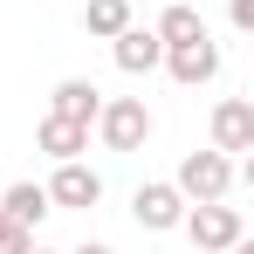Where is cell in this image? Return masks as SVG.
<instances>
[{"instance_id":"obj_1","label":"cell","mask_w":254,"mask_h":254,"mask_svg":"<svg viewBox=\"0 0 254 254\" xmlns=\"http://www.w3.org/2000/svg\"><path fill=\"white\" fill-rule=\"evenodd\" d=\"M179 234H186L199 254H227L241 234H248V220H241V206H227V199H199V206H186Z\"/></svg>"},{"instance_id":"obj_2","label":"cell","mask_w":254,"mask_h":254,"mask_svg":"<svg viewBox=\"0 0 254 254\" xmlns=\"http://www.w3.org/2000/svg\"><path fill=\"white\" fill-rule=\"evenodd\" d=\"M172 186H179V192H186V206H199V199H227V192H234V158H227V151H186V158H179V172H172Z\"/></svg>"},{"instance_id":"obj_3","label":"cell","mask_w":254,"mask_h":254,"mask_svg":"<svg viewBox=\"0 0 254 254\" xmlns=\"http://www.w3.org/2000/svg\"><path fill=\"white\" fill-rule=\"evenodd\" d=\"M96 137H103V151H144V137H151V110H144V96H103V110H96Z\"/></svg>"},{"instance_id":"obj_4","label":"cell","mask_w":254,"mask_h":254,"mask_svg":"<svg viewBox=\"0 0 254 254\" xmlns=\"http://www.w3.org/2000/svg\"><path fill=\"white\" fill-rule=\"evenodd\" d=\"M130 220H137L144 234H172V227L186 220V192H179L172 179H144V186L130 192Z\"/></svg>"},{"instance_id":"obj_5","label":"cell","mask_w":254,"mask_h":254,"mask_svg":"<svg viewBox=\"0 0 254 254\" xmlns=\"http://www.w3.org/2000/svg\"><path fill=\"white\" fill-rule=\"evenodd\" d=\"M206 130H213V151H227V158L234 151H254V103L248 96H220Z\"/></svg>"},{"instance_id":"obj_6","label":"cell","mask_w":254,"mask_h":254,"mask_svg":"<svg viewBox=\"0 0 254 254\" xmlns=\"http://www.w3.org/2000/svg\"><path fill=\"white\" fill-rule=\"evenodd\" d=\"M96 199H103V172L83 158H62L48 179V206H96Z\"/></svg>"},{"instance_id":"obj_7","label":"cell","mask_w":254,"mask_h":254,"mask_svg":"<svg viewBox=\"0 0 254 254\" xmlns=\"http://www.w3.org/2000/svg\"><path fill=\"white\" fill-rule=\"evenodd\" d=\"M110 62H117L124 76H151V69L165 62V42H158L151 28H137V21H130V28L110 35Z\"/></svg>"},{"instance_id":"obj_8","label":"cell","mask_w":254,"mask_h":254,"mask_svg":"<svg viewBox=\"0 0 254 254\" xmlns=\"http://www.w3.org/2000/svg\"><path fill=\"white\" fill-rule=\"evenodd\" d=\"M158 69H172V83L179 89H199V83H213L220 76V42H186V48H165V62Z\"/></svg>"},{"instance_id":"obj_9","label":"cell","mask_w":254,"mask_h":254,"mask_svg":"<svg viewBox=\"0 0 254 254\" xmlns=\"http://www.w3.org/2000/svg\"><path fill=\"white\" fill-rule=\"evenodd\" d=\"M96 110H103V89L89 76H62L48 96V117H69V124H96Z\"/></svg>"},{"instance_id":"obj_10","label":"cell","mask_w":254,"mask_h":254,"mask_svg":"<svg viewBox=\"0 0 254 254\" xmlns=\"http://www.w3.org/2000/svg\"><path fill=\"white\" fill-rule=\"evenodd\" d=\"M165 48H186V42H206V14L192 7V0H165V14H158V28H151Z\"/></svg>"},{"instance_id":"obj_11","label":"cell","mask_w":254,"mask_h":254,"mask_svg":"<svg viewBox=\"0 0 254 254\" xmlns=\"http://www.w3.org/2000/svg\"><path fill=\"white\" fill-rule=\"evenodd\" d=\"M0 213H7V220H14V227H28V234H35V227H42L48 213V186H35V179H21V186H7V192H0Z\"/></svg>"},{"instance_id":"obj_12","label":"cell","mask_w":254,"mask_h":254,"mask_svg":"<svg viewBox=\"0 0 254 254\" xmlns=\"http://www.w3.org/2000/svg\"><path fill=\"white\" fill-rule=\"evenodd\" d=\"M35 144H42L55 165H62V158H83V151H89V124H69V117H42Z\"/></svg>"},{"instance_id":"obj_13","label":"cell","mask_w":254,"mask_h":254,"mask_svg":"<svg viewBox=\"0 0 254 254\" xmlns=\"http://www.w3.org/2000/svg\"><path fill=\"white\" fill-rule=\"evenodd\" d=\"M117 28H130V0H89V7H83V35L110 42Z\"/></svg>"},{"instance_id":"obj_14","label":"cell","mask_w":254,"mask_h":254,"mask_svg":"<svg viewBox=\"0 0 254 254\" xmlns=\"http://www.w3.org/2000/svg\"><path fill=\"white\" fill-rule=\"evenodd\" d=\"M28 248H35V234H28V227H14V220L0 213V254H28Z\"/></svg>"},{"instance_id":"obj_15","label":"cell","mask_w":254,"mask_h":254,"mask_svg":"<svg viewBox=\"0 0 254 254\" xmlns=\"http://www.w3.org/2000/svg\"><path fill=\"white\" fill-rule=\"evenodd\" d=\"M227 21H234L241 35H254V0H227Z\"/></svg>"},{"instance_id":"obj_16","label":"cell","mask_w":254,"mask_h":254,"mask_svg":"<svg viewBox=\"0 0 254 254\" xmlns=\"http://www.w3.org/2000/svg\"><path fill=\"white\" fill-rule=\"evenodd\" d=\"M76 254H117V248H103V241H83V248H76Z\"/></svg>"},{"instance_id":"obj_17","label":"cell","mask_w":254,"mask_h":254,"mask_svg":"<svg viewBox=\"0 0 254 254\" xmlns=\"http://www.w3.org/2000/svg\"><path fill=\"white\" fill-rule=\"evenodd\" d=\"M227 254H254V241H248V234H241V241H234V248H227Z\"/></svg>"},{"instance_id":"obj_18","label":"cell","mask_w":254,"mask_h":254,"mask_svg":"<svg viewBox=\"0 0 254 254\" xmlns=\"http://www.w3.org/2000/svg\"><path fill=\"white\" fill-rule=\"evenodd\" d=\"M28 254H55V248H28Z\"/></svg>"}]
</instances>
